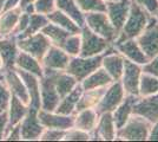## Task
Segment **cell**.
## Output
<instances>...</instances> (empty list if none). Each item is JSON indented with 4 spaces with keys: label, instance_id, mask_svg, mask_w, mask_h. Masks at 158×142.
Wrapping results in <instances>:
<instances>
[{
    "label": "cell",
    "instance_id": "obj_13",
    "mask_svg": "<svg viewBox=\"0 0 158 142\" xmlns=\"http://www.w3.org/2000/svg\"><path fill=\"white\" fill-rule=\"evenodd\" d=\"M124 62H125V58L112 45L103 54L102 68L110 75V77L113 81H119L124 70Z\"/></svg>",
    "mask_w": 158,
    "mask_h": 142
},
{
    "label": "cell",
    "instance_id": "obj_21",
    "mask_svg": "<svg viewBox=\"0 0 158 142\" xmlns=\"http://www.w3.org/2000/svg\"><path fill=\"white\" fill-rule=\"evenodd\" d=\"M19 72L21 80L24 82L30 97L28 105L35 109H40V78L38 76L30 72H25L23 70L15 69Z\"/></svg>",
    "mask_w": 158,
    "mask_h": 142
},
{
    "label": "cell",
    "instance_id": "obj_31",
    "mask_svg": "<svg viewBox=\"0 0 158 142\" xmlns=\"http://www.w3.org/2000/svg\"><path fill=\"white\" fill-rule=\"evenodd\" d=\"M78 83L79 82L73 77L72 75L66 72L65 70L54 72V85H56V89L59 94L60 98L67 95L70 91H72Z\"/></svg>",
    "mask_w": 158,
    "mask_h": 142
},
{
    "label": "cell",
    "instance_id": "obj_23",
    "mask_svg": "<svg viewBox=\"0 0 158 142\" xmlns=\"http://www.w3.org/2000/svg\"><path fill=\"white\" fill-rule=\"evenodd\" d=\"M98 113L93 108L79 110L77 113H74L73 127L91 134L93 131V129L96 128V124L98 122Z\"/></svg>",
    "mask_w": 158,
    "mask_h": 142
},
{
    "label": "cell",
    "instance_id": "obj_51",
    "mask_svg": "<svg viewBox=\"0 0 158 142\" xmlns=\"http://www.w3.org/2000/svg\"><path fill=\"white\" fill-rule=\"evenodd\" d=\"M5 1H6V0H0V10L2 8V6H4V4H5Z\"/></svg>",
    "mask_w": 158,
    "mask_h": 142
},
{
    "label": "cell",
    "instance_id": "obj_35",
    "mask_svg": "<svg viewBox=\"0 0 158 142\" xmlns=\"http://www.w3.org/2000/svg\"><path fill=\"white\" fill-rule=\"evenodd\" d=\"M48 21L50 20L47 18V15L34 12V13L30 15V21H28V25H27V28L25 30V32L23 34H20V36H31V34L38 33L43 30V27L45 26Z\"/></svg>",
    "mask_w": 158,
    "mask_h": 142
},
{
    "label": "cell",
    "instance_id": "obj_3",
    "mask_svg": "<svg viewBox=\"0 0 158 142\" xmlns=\"http://www.w3.org/2000/svg\"><path fill=\"white\" fill-rule=\"evenodd\" d=\"M57 70L44 69L40 77V109L54 111L60 101V96L54 85V72Z\"/></svg>",
    "mask_w": 158,
    "mask_h": 142
},
{
    "label": "cell",
    "instance_id": "obj_16",
    "mask_svg": "<svg viewBox=\"0 0 158 142\" xmlns=\"http://www.w3.org/2000/svg\"><path fill=\"white\" fill-rule=\"evenodd\" d=\"M38 117L44 128L67 130L72 128L73 122H74V115H63L56 111H46L43 109L38 110Z\"/></svg>",
    "mask_w": 158,
    "mask_h": 142
},
{
    "label": "cell",
    "instance_id": "obj_30",
    "mask_svg": "<svg viewBox=\"0 0 158 142\" xmlns=\"http://www.w3.org/2000/svg\"><path fill=\"white\" fill-rule=\"evenodd\" d=\"M56 8L72 18L80 27L85 25V14L80 11L76 0H56Z\"/></svg>",
    "mask_w": 158,
    "mask_h": 142
},
{
    "label": "cell",
    "instance_id": "obj_11",
    "mask_svg": "<svg viewBox=\"0 0 158 142\" xmlns=\"http://www.w3.org/2000/svg\"><path fill=\"white\" fill-rule=\"evenodd\" d=\"M105 13L107 14L116 32L119 34L127 18L131 0H111V1H105Z\"/></svg>",
    "mask_w": 158,
    "mask_h": 142
},
{
    "label": "cell",
    "instance_id": "obj_28",
    "mask_svg": "<svg viewBox=\"0 0 158 142\" xmlns=\"http://www.w3.org/2000/svg\"><path fill=\"white\" fill-rule=\"evenodd\" d=\"M112 82L113 80L110 77V75L100 67L80 82V85L84 90H90V89L105 88L110 85Z\"/></svg>",
    "mask_w": 158,
    "mask_h": 142
},
{
    "label": "cell",
    "instance_id": "obj_9",
    "mask_svg": "<svg viewBox=\"0 0 158 142\" xmlns=\"http://www.w3.org/2000/svg\"><path fill=\"white\" fill-rule=\"evenodd\" d=\"M145 56L151 59L158 54V20L152 17L145 30L136 38Z\"/></svg>",
    "mask_w": 158,
    "mask_h": 142
},
{
    "label": "cell",
    "instance_id": "obj_24",
    "mask_svg": "<svg viewBox=\"0 0 158 142\" xmlns=\"http://www.w3.org/2000/svg\"><path fill=\"white\" fill-rule=\"evenodd\" d=\"M30 105L24 103V102L19 100L18 97L15 96H11V101L8 104V108H7V116H8V122H7V128L6 131L10 128H12L13 126L18 124L21 122V120L25 117L26 113L28 111Z\"/></svg>",
    "mask_w": 158,
    "mask_h": 142
},
{
    "label": "cell",
    "instance_id": "obj_34",
    "mask_svg": "<svg viewBox=\"0 0 158 142\" xmlns=\"http://www.w3.org/2000/svg\"><path fill=\"white\" fill-rule=\"evenodd\" d=\"M158 93V77L148 72H142L139 80V97H146Z\"/></svg>",
    "mask_w": 158,
    "mask_h": 142
},
{
    "label": "cell",
    "instance_id": "obj_8",
    "mask_svg": "<svg viewBox=\"0 0 158 142\" xmlns=\"http://www.w3.org/2000/svg\"><path fill=\"white\" fill-rule=\"evenodd\" d=\"M125 96L126 94L120 81H113L110 85H107L105 93L103 94L94 110L98 113V115L104 113H112L122 103Z\"/></svg>",
    "mask_w": 158,
    "mask_h": 142
},
{
    "label": "cell",
    "instance_id": "obj_10",
    "mask_svg": "<svg viewBox=\"0 0 158 142\" xmlns=\"http://www.w3.org/2000/svg\"><path fill=\"white\" fill-rule=\"evenodd\" d=\"M38 110L30 107L25 117L20 122L21 141H39L40 135L44 131V127L38 117Z\"/></svg>",
    "mask_w": 158,
    "mask_h": 142
},
{
    "label": "cell",
    "instance_id": "obj_1",
    "mask_svg": "<svg viewBox=\"0 0 158 142\" xmlns=\"http://www.w3.org/2000/svg\"><path fill=\"white\" fill-rule=\"evenodd\" d=\"M151 18V15L148 13L143 7H140L137 2L131 0L127 18H126L125 23H124L114 43L126 41V39H136L139 34L144 31L145 27L148 26Z\"/></svg>",
    "mask_w": 158,
    "mask_h": 142
},
{
    "label": "cell",
    "instance_id": "obj_49",
    "mask_svg": "<svg viewBox=\"0 0 158 142\" xmlns=\"http://www.w3.org/2000/svg\"><path fill=\"white\" fill-rule=\"evenodd\" d=\"M4 72H5V69H4V64H2V59L0 57V80H4Z\"/></svg>",
    "mask_w": 158,
    "mask_h": 142
},
{
    "label": "cell",
    "instance_id": "obj_14",
    "mask_svg": "<svg viewBox=\"0 0 158 142\" xmlns=\"http://www.w3.org/2000/svg\"><path fill=\"white\" fill-rule=\"evenodd\" d=\"M117 128L112 117V113H104L100 114L98 117V122L96 128L90 134L91 140H100V141H114L116 140Z\"/></svg>",
    "mask_w": 158,
    "mask_h": 142
},
{
    "label": "cell",
    "instance_id": "obj_42",
    "mask_svg": "<svg viewBox=\"0 0 158 142\" xmlns=\"http://www.w3.org/2000/svg\"><path fill=\"white\" fill-rule=\"evenodd\" d=\"M139 6L143 7L151 17H156L158 13V0H133Z\"/></svg>",
    "mask_w": 158,
    "mask_h": 142
},
{
    "label": "cell",
    "instance_id": "obj_48",
    "mask_svg": "<svg viewBox=\"0 0 158 142\" xmlns=\"http://www.w3.org/2000/svg\"><path fill=\"white\" fill-rule=\"evenodd\" d=\"M20 2H21V0H6L2 8H1V11H6V10H12V8H15V7H19Z\"/></svg>",
    "mask_w": 158,
    "mask_h": 142
},
{
    "label": "cell",
    "instance_id": "obj_18",
    "mask_svg": "<svg viewBox=\"0 0 158 142\" xmlns=\"http://www.w3.org/2000/svg\"><path fill=\"white\" fill-rule=\"evenodd\" d=\"M4 82L7 85L11 95L18 97L19 100H21L26 104L30 103V97H28L26 87H25L24 82L21 80L19 72L15 70V68L5 70V72H4Z\"/></svg>",
    "mask_w": 158,
    "mask_h": 142
},
{
    "label": "cell",
    "instance_id": "obj_47",
    "mask_svg": "<svg viewBox=\"0 0 158 142\" xmlns=\"http://www.w3.org/2000/svg\"><path fill=\"white\" fill-rule=\"evenodd\" d=\"M148 140L150 141H158V120L151 124V129L148 136Z\"/></svg>",
    "mask_w": 158,
    "mask_h": 142
},
{
    "label": "cell",
    "instance_id": "obj_44",
    "mask_svg": "<svg viewBox=\"0 0 158 142\" xmlns=\"http://www.w3.org/2000/svg\"><path fill=\"white\" fill-rule=\"evenodd\" d=\"M142 70L143 72H148L158 77V54L155 57H152L151 59H149V62L142 67Z\"/></svg>",
    "mask_w": 158,
    "mask_h": 142
},
{
    "label": "cell",
    "instance_id": "obj_54",
    "mask_svg": "<svg viewBox=\"0 0 158 142\" xmlns=\"http://www.w3.org/2000/svg\"><path fill=\"white\" fill-rule=\"evenodd\" d=\"M0 11H1V10H0Z\"/></svg>",
    "mask_w": 158,
    "mask_h": 142
},
{
    "label": "cell",
    "instance_id": "obj_38",
    "mask_svg": "<svg viewBox=\"0 0 158 142\" xmlns=\"http://www.w3.org/2000/svg\"><path fill=\"white\" fill-rule=\"evenodd\" d=\"M66 130L56 128H45L40 135L39 141H64Z\"/></svg>",
    "mask_w": 158,
    "mask_h": 142
},
{
    "label": "cell",
    "instance_id": "obj_40",
    "mask_svg": "<svg viewBox=\"0 0 158 142\" xmlns=\"http://www.w3.org/2000/svg\"><path fill=\"white\" fill-rule=\"evenodd\" d=\"M33 6L37 13L47 15L56 10V0H35Z\"/></svg>",
    "mask_w": 158,
    "mask_h": 142
},
{
    "label": "cell",
    "instance_id": "obj_33",
    "mask_svg": "<svg viewBox=\"0 0 158 142\" xmlns=\"http://www.w3.org/2000/svg\"><path fill=\"white\" fill-rule=\"evenodd\" d=\"M41 32L50 39L52 45H56V46H59V47L63 46V44L65 43L67 37L71 34L69 31L61 28L60 26L53 24L51 21H48L46 25L43 27Z\"/></svg>",
    "mask_w": 158,
    "mask_h": 142
},
{
    "label": "cell",
    "instance_id": "obj_50",
    "mask_svg": "<svg viewBox=\"0 0 158 142\" xmlns=\"http://www.w3.org/2000/svg\"><path fill=\"white\" fill-rule=\"evenodd\" d=\"M35 0H21V2H20V8L24 6H26V5H28V4H33Z\"/></svg>",
    "mask_w": 158,
    "mask_h": 142
},
{
    "label": "cell",
    "instance_id": "obj_43",
    "mask_svg": "<svg viewBox=\"0 0 158 142\" xmlns=\"http://www.w3.org/2000/svg\"><path fill=\"white\" fill-rule=\"evenodd\" d=\"M30 13H26L24 11H21V14H20L19 19H18V23H17V26L13 31V36L14 37H18L20 34H23L25 32V30L27 28V25H28V21H30Z\"/></svg>",
    "mask_w": 158,
    "mask_h": 142
},
{
    "label": "cell",
    "instance_id": "obj_20",
    "mask_svg": "<svg viewBox=\"0 0 158 142\" xmlns=\"http://www.w3.org/2000/svg\"><path fill=\"white\" fill-rule=\"evenodd\" d=\"M133 114L145 117L153 123L158 120V93L146 97H139L135 104Z\"/></svg>",
    "mask_w": 158,
    "mask_h": 142
},
{
    "label": "cell",
    "instance_id": "obj_36",
    "mask_svg": "<svg viewBox=\"0 0 158 142\" xmlns=\"http://www.w3.org/2000/svg\"><path fill=\"white\" fill-rule=\"evenodd\" d=\"M80 47H81L80 33H71L67 37L65 43L63 44L61 49L70 57H74V56H79V54H80Z\"/></svg>",
    "mask_w": 158,
    "mask_h": 142
},
{
    "label": "cell",
    "instance_id": "obj_12",
    "mask_svg": "<svg viewBox=\"0 0 158 142\" xmlns=\"http://www.w3.org/2000/svg\"><path fill=\"white\" fill-rule=\"evenodd\" d=\"M142 65L136 64L131 61L125 59L124 62V70L120 77V83L122 87L124 89L126 95H138V89H139V80L142 76Z\"/></svg>",
    "mask_w": 158,
    "mask_h": 142
},
{
    "label": "cell",
    "instance_id": "obj_4",
    "mask_svg": "<svg viewBox=\"0 0 158 142\" xmlns=\"http://www.w3.org/2000/svg\"><path fill=\"white\" fill-rule=\"evenodd\" d=\"M80 38H81V47L79 56L81 57H92V56L103 54L106 50H109L112 46L111 43H109L103 37L92 32L85 25L80 28Z\"/></svg>",
    "mask_w": 158,
    "mask_h": 142
},
{
    "label": "cell",
    "instance_id": "obj_6",
    "mask_svg": "<svg viewBox=\"0 0 158 142\" xmlns=\"http://www.w3.org/2000/svg\"><path fill=\"white\" fill-rule=\"evenodd\" d=\"M84 14H85V26H87L92 32L103 37L111 44L116 41L118 33L116 32L114 27L112 26L111 21L105 12H89Z\"/></svg>",
    "mask_w": 158,
    "mask_h": 142
},
{
    "label": "cell",
    "instance_id": "obj_17",
    "mask_svg": "<svg viewBox=\"0 0 158 142\" xmlns=\"http://www.w3.org/2000/svg\"><path fill=\"white\" fill-rule=\"evenodd\" d=\"M70 58L71 57L66 54L61 47L51 45L40 62H41L43 69L63 71V70H66V68H67Z\"/></svg>",
    "mask_w": 158,
    "mask_h": 142
},
{
    "label": "cell",
    "instance_id": "obj_45",
    "mask_svg": "<svg viewBox=\"0 0 158 142\" xmlns=\"http://www.w3.org/2000/svg\"><path fill=\"white\" fill-rule=\"evenodd\" d=\"M5 141H21V130H20V123L10 128L5 134Z\"/></svg>",
    "mask_w": 158,
    "mask_h": 142
},
{
    "label": "cell",
    "instance_id": "obj_29",
    "mask_svg": "<svg viewBox=\"0 0 158 142\" xmlns=\"http://www.w3.org/2000/svg\"><path fill=\"white\" fill-rule=\"evenodd\" d=\"M105 88H98V89H90V90H83V93L79 97V101L76 107V113L83 109H90L96 108L97 104L99 103L103 94L105 93Z\"/></svg>",
    "mask_w": 158,
    "mask_h": 142
},
{
    "label": "cell",
    "instance_id": "obj_53",
    "mask_svg": "<svg viewBox=\"0 0 158 142\" xmlns=\"http://www.w3.org/2000/svg\"><path fill=\"white\" fill-rule=\"evenodd\" d=\"M104 1H111V0H104Z\"/></svg>",
    "mask_w": 158,
    "mask_h": 142
},
{
    "label": "cell",
    "instance_id": "obj_5",
    "mask_svg": "<svg viewBox=\"0 0 158 142\" xmlns=\"http://www.w3.org/2000/svg\"><path fill=\"white\" fill-rule=\"evenodd\" d=\"M103 54L92 56V57H81V56L71 57L65 71L70 75H72L73 77L80 83L91 72H93L94 70H97L102 67Z\"/></svg>",
    "mask_w": 158,
    "mask_h": 142
},
{
    "label": "cell",
    "instance_id": "obj_41",
    "mask_svg": "<svg viewBox=\"0 0 158 142\" xmlns=\"http://www.w3.org/2000/svg\"><path fill=\"white\" fill-rule=\"evenodd\" d=\"M11 93L5 84L4 80H0V113L7 111L8 104L11 101Z\"/></svg>",
    "mask_w": 158,
    "mask_h": 142
},
{
    "label": "cell",
    "instance_id": "obj_46",
    "mask_svg": "<svg viewBox=\"0 0 158 142\" xmlns=\"http://www.w3.org/2000/svg\"><path fill=\"white\" fill-rule=\"evenodd\" d=\"M7 122H8L7 111L0 113V141H2V140L5 139V134H6V128H7Z\"/></svg>",
    "mask_w": 158,
    "mask_h": 142
},
{
    "label": "cell",
    "instance_id": "obj_52",
    "mask_svg": "<svg viewBox=\"0 0 158 142\" xmlns=\"http://www.w3.org/2000/svg\"><path fill=\"white\" fill-rule=\"evenodd\" d=\"M156 19L158 20V13H157V15H156Z\"/></svg>",
    "mask_w": 158,
    "mask_h": 142
},
{
    "label": "cell",
    "instance_id": "obj_26",
    "mask_svg": "<svg viewBox=\"0 0 158 142\" xmlns=\"http://www.w3.org/2000/svg\"><path fill=\"white\" fill-rule=\"evenodd\" d=\"M14 68L23 70L25 72L35 75L39 78L44 74V69H43V65H41V62L39 59H37L35 57L31 56V54L24 52V51H19L18 57L15 59V67Z\"/></svg>",
    "mask_w": 158,
    "mask_h": 142
},
{
    "label": "cell",
    "instance_id": "obj_2",
    "mask_svg": "<svg viewBox=\"0 0 158 142\" xmlns=\"http://www.w3.org/2000/svg\"><path fill=\"white\" fill-rule=\"evenodd\" d=\"M151 122L137 114L130 116V118L117 129L116 140L122 141H145L151 129Z\"/></svg>",
    "mask_w": 158,
    "mask_h": 142
},
{
    "label": "cell",
    "instance_id": "obj_39",
    "mask_svg": "<svg viewBox=\"0 0 158 142\" xmlns=\"http://www.w3.org/2000/svg\"><path fill=\"white\" fill-rule=\"evenodd\" d=\"M90 140H91V135L89 133L80 130L76 127L67 129L64 136V141H90Z\"/></svg>",
    "mask_w": 158,
    "mask_h": 142
},
{
    "label": "cell",
    "instance_id": "obj_37",
    "mask_svg": "<svg viewBox=\"0 0 158 142\" xmlns=\"http://www.w3.org/2000/svg\"><path fill=\"white\" fill-rule=\"evenodd\" d=\"M83 13L89 12H105L106 5L104 0H76Z\"/></svg>",
    "mask_w": 158,
    "mask_h": 142
},
{
    "label": "cell",
    "instance_id": "obj_22",
    "mask_svg": "<svg viewBox=\"0 0 158 142\" xmlns=\"http://www.w3.org/2000/svg\"><path fill=\"white\" fill-rule=\"evenodd\" d=\"M139 96H136V95H126L122 103L112 111V117L117 129L120 128L130 118V116L133 115V108Z\"/></svg>",
    "mask_w": 158,
    "mask_h": 142
},
{
    "label": "cell",
    "instance_id": "obj_27",
    "mask_svg": "<svg viewBox=\"0 0 158 142\" xmlns=\"http://www.w3.org/2000/svg\"><path fill=\"white\" fill-rule=\"evenodd\" d=\"M20 14H21L20 7L0 11V37L13 36V31L17 26Z\"/></svg>",
    "mask_w": 158,
    "mask_h": 142
},
{
    "label": "cell",
    "instance_id": "obj_7",
    "mask_svg": "<svg viewBox=\"0 0 158 142\" xmlns=\"http://www.w3.org/2000/svg\"><path fill=\"white\" fill-rule=\"evenodd\" d=\"M17 44L20 51L31 54L39 61H41V58L46 54L48 47L52 45L50 39L41 31L38 33L31 34V36L17 37Z\"/></svg>",
    "mask_w": 158,
    "mask_h": 142
},
{
    "label": "cell",
    "instance_id": "obj_25",
    "mask_svg": "<svg viewBox=\"0 0 158 142\" xmlns=\"http://www.w3.org/2000/svg\"><path fill=\"white\" fill-rule=\"evenodd\" d=\"M83 90L84 89L81 88L80 83H78L72 91H70L67 95H65L64 97L60 98L59 103H58V105H57L54 111L63 114V115H74L76 107H77V103H78L79 97L83 93Z\"/></svg>",
    "mask_w": 158,
    "mask_h": 142
},
{
    "label": "cell",
    "instance_id": "obj_19",
    "mask_svg": "<svg viewBox=\"0 0 158 142\" xmlns=\"http://www.w3.org/2000/svg\"><path fill=\"white\" fill-rule=\"evenodd\" d=\"M19 47L17 44V37H0V57L2 59L4 69H13L15 67V59L19 54Z\"/></svg>",
    "mask_w": 158,
    "mask_h": 142
},
{
    "label": "cell",
    "instance_id": "obj_32",
    "mask_svg": "<svg viewBox=\"0 0 158 142\" xmlns=\"http://www.w3.org/2000/svg\"><path fill=\"white\" fill-rule=\"evenodd\" d=\"M47 18L51 23L58 25L61 28L66 30V31H69L70 33H80V28L81 27L79 26L72 18H70L67 14H65L64 12L59 11V10H57V8L50 14H47Z\"/></svg>",
    "mask_w": 158,
    "mask_h": 142
},
{
    "label": "cell",
    "instance_id": "obj_15",
    "mask_svg": "<svg viewBox=\"0 0 158 142\" xmlns=\"http://www.w3.org/2000/svg\"><path fill=\"white\" fill-rule=\"evenodd\" d=\"M112 45L127 61H131L142 67L149 62V58L145 56L136 39H126V41L114 43Z\"/></svg>",
    "mask_w": 158,
    "mask_h": 142
}]
</instances>
